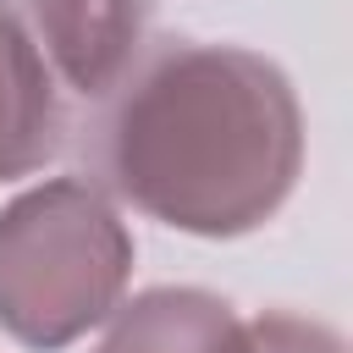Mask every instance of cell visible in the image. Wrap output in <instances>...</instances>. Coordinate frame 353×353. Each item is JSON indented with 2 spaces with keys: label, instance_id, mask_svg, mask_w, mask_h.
Returning a JSON list of instances; mask_svg holds the SVG:
<instances>
[{
  "label": "cell",
  "instance_id": "cell-3",
  "mask_svg": "<svg viewBox=\"0 0 353 353\" xmlns=\"http://www.w3.org/2000/svg\"><path fill=\"white\" fill-rule=\"evenodd\" d=\"M66 99L99 105L154 44L160 0H6Z\"/></svg>",
  "mask_w": 353,
  "mask_h": 353
},
{
  "label": "cell",
  "instance_id": "cell-4",
  "mask_svg": "<svg viewBox=\"0 0 353 353\" xmlns=\"http://www.w3.org/2000/svg\"><path fill=\"white\" fill-rule=\"evenodd\" d=\"M72 132V99L50 77L17 11L0 0V182H22L61 160Z\"/></svg>",
  "mask_w": 353,
  "mask_h": 353
},
{
  "label": "cell",
  "instance_id": "cell-1",
  "mask_svg": "<svg viewBox=\"0 0 353 353\" xmlns=\"http://www.w3.org/2000/svg\"><path fill=\"white\" fill-rule=\"evenodd\" d=\"M88 182L171 232H259L303 176L292 77L248 50L165 33L83 121Z\"/></svg>",
  "mask_w": 353,
  "mask_h": 353
},
{
  "label": "cell",
  "instance_id": "cell-6",
  "mask_svg": "<svg viewBox=\"0 0 353 353\" xmlns=\"http://www.w3.org/2000/svg\"><path fill=\"white\" fill-rule=\"evenodd\" d=\"M248 353H347V342L292 309H265L248 320Z\"/></svg>",
  "mask_w": 353,
  "mask_h": 353
},
{
  "label": "cell",
  "instance_id": "cell-2",
  "mask_svg": "<svg viewBox=\"0 0 353 353\" xmlns=\"http://www.w3.org/2000/svg\"><path fill=\"white\" fill-rule=\"evenodd\" d=\"M132 232L88 176H50L0 210V331L61 353L99 331L132 281Z\"/></svg>",
  "mask_w": 353,
  "mask_h": 353
},
{
  "label": "cell",
  "instance_id": "cell-5",
  "mask_svg": "<svg viewBox=\"0 0 353 353\" xmlns=\"http://www.w3.org/2000/svg\"><path fill=\"white\" fill-rule=\"evenodd\" d=\"M94 353H248V320L210 287H149L110 309Z\"/></svg>",
  "mask_w": 353,
  "mask_h": 353
}]
</instances>
